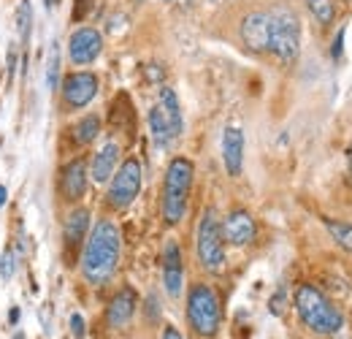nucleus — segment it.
I'll list each match as a JSON object with an SVG mask.
<instances>
[{
	"instance_id": "f03ea898",
	"label": "nucleus",
	"mask_w": 352,
	"mask_h": 339,
	"mask_svg": "<svg viewBox=\"0 0 352 339\" xmlns=\"http://www.w3.org/2000/svg\"><path fill=\"white\" fill-rule=\"evenodd\" d=\"M296 309H298L301 320L307 323L314 334L331 337V334H339L342 326H344L342 312L322 296V291H317L314 285H298V291H296Z\"/></svg>"
},
{
	"instance_id": "aec40b11",
	"label": "nucleus",
	"mask_w": 352,
	"mask_h": 339,
	"mask_svg": "<svg viewBox=\"0 0 352 339\" xmlns=\"http://www.w3.org/2000/svg\"><path fill=\"white\" fill-rule=\"evenodd\" d=\"M325 228L331 234V239L344 247L347 253H352V223H344V220H325Z\"/></svg>"
},
{
	"instance_id": "c85d7f7f",
	"label": "nucleus",
	"mask_w": 352,
	"mask_h": 339,
	"mask_svg": "<svg viewBox=\"0 0 352 339\" xmlns=\"http://www.w3.org/2000/svg\"><path fill=\"white\" fill-rule=\"evenodd\" d=\"M8 320H11V323H16V320H19V309H16V307L8 312Z\"/></svg>"
},
{
	"instance_id": "2eb2a0df",
	"label": "nucleus",
	"mask_w": 352,
	"mask_h": 339,
	"mask_svg": "<svg viewBox=\"0 0 352 339\" xmlns=\"http://www.w3.org/2000/svg\"><path fill=\"white\" fill-rule=\"evenodd\" d=\"M60 190H63V196L68 201H76V198L85 196V190H87V166H85V161H74V163H68L63 169Z\"/></svg>"
},
{
	"instance_id": "6ab92c4d",
	"label": "nucleus",
	"mask_w": 352,
	"mask_h": 339,
	"mask_svg": "<svg viewBox=\"0 0 352 339\" xmlns=\"http://www.w3.org/2000/svg\"><path fill=\"white\" fill-rule=\"evenodd\" d=\"M87 225H89L87 209H76V212H71L68 214V220H65V225H63V236H65V242H68V245L82 242L85 234H87Z\"/></svg>"
},
{
	"instance_id": "b1692460",
	"label": "nucleus",
	"mask_w": 352,
	"mask_h": 339,
	"mask_svg": "<svg viewBox=\"0 0 352 339\" xmlns=\"http://www.w3.org/2000/svg\"><path fill=\"white\" fill-rule=\"evenodd\" d=\"M311 14L317 17V22L331 25L333 22V0H307Z\"/></svg>"
},
{
	"instance_id": "1a4fd4ad",
	"label": "nucleus",
	"mask_w": 352,
	"mask_h": 339,
	"mask_svg": "<svg viewBox=\"0 0 352 339\" xmlns=\"http://www.w3.org/2000/svg\"><path fill=\"white\" fill-rule=\"evenodd\" d=\"M100 49H103L100 33L92 30V28H79V30L71 36V41H68V57H71L76 65H87V63H92V60L100 54Z\"/></svg>"
},
{
	"instance_id": "4be33fe9",
	"label": "nucleus",
	"mask_w": 352,
	"mask_h": 339,
	"mask_svg": "<svg viewBox=\"0 0 352 339\" xmlns=\"http://www.w3.org/2000/svg\"><path fill=\"white\" fill-rule=\"evenodd\" d=\"M98 133H100V120H98L95 114H87L79 125L74 127V138H76L79 144H89V141H95V138H98Z\"/></svg>"
},
{
	"instance_id": "423d86ee",
	"label": "nucleus",
	"mask_w": 352,
	"mask_h": 339,
	"mask_svg": "<svg viewBox=\"0 0 352 339\" xmlns=\"http://www.w3.org/2000/svg\"><path fill=\"white\" fill-rule=\"evenodd\" d=\"M198 260L206 271L214 274L225 269V239L214 209H206L198 223Z\"/></svg>"
},
{
	"instance_id": "cd10ccee",
	"label": "nucleus",
	"mask_w": 352,
	"mask_h": 339,
	"mask_svg": "<svg viewBox=\"0 0 352 339\" xmlns=\"http://www.w3.org/2000/svg\"><path fill=\"white\" fill-rule=\"evenodd\" d=\"M14 68H16V54H14V49L8 52V76H14Z\"/></svg>"
},
{
	"instance_id": "2f4dec72",
	"label": "nucleus",
	"mask_w": 352,
	"mask_h": 339,
	"mask_svg": "<svg viewBox=\"0 0 352 339\" xmlns=\"http://www.w3.org/2000/svg\"><path fill=\"white\" fill-rule=\"evenodd\" d=\"M347 155H350V161H352V144H350V150H347Z\"/></svg>"
},
{
	"instance_id": "a878e982",
	"label": "nucleus",
	"mask_w": 352,
	"mask_h": 339,
	"mask_svg": "<svg viewBox=\"0 0 352 339\" xmlns=\"http://www.w3.org/2000/svg\"><path fill=\"white\" fill-rule=\"evenodd\" d=\"M71 334L76 339H85V334H87V329H85V320H82V315H71Z\"/></svg>"
},
{
	"instance_id": "20e7f679",
	"label": "nucleus",
	"mask_w": 352,
	"mask_h": 339,
	"mask_svg": "<svg viewBox=\"0 0 352 339\" xmlns=\"http://www.w3.org/2000/svg\"><path fill=\"white\" fill-rule=\"evenodd\" d=\"M268 52H274L282 63H293L301 52V22L290 8H274L268 14Z\"/></svg>"
},
{
	"instance_id": "dca6fc26",
	"label": "nucleus",
	"mask_w": 352,
	"mask_h": 339,
	"mask_svg": "<svg viewBox=\"0 0 352 339\" xmlns=\"http://www.w3.org/2000/svg\"><path fill=\"white\" fill-rule=\"evenodd\" d=\"M117 161H120V147L114 144V141H109V144H103L98 152H95V158H92V179L98 182V185H103L106 179H111L114 176V169H117Z\"/></svg>"
},
{
	"instance_id": "6e6552de",
	"label": "nucleus",
	"mask_w": 352,
	"mask_h": 339,
	"mask_svg": "<svg viewBox=\"0 0 352 339\" xmlns=\"http://www.w3.org/2000/svg\"><path fill=\"white\" fill-rule=\"evenodd\" d=\"M95 92H98V76L89 74V71H76V74H71V76L65 79V85H63V98H65V103H68L71 109L87 106L89 101L95 98Z\"/></svg>"
},
{
	"instance_id": "9b49d317",
	"label": "nucleus",
	"mask_w": 352,
	"mask_h": 339,
	"mask_svg": "<svg viewBox=\"0 0 352 339\" xmlns=\"http://www.w3.org/2000/svg\"><path fill=\"white\" fill-rule=\"evenodd\" d=\"M222 161L230 176H239L244 166V130L236 125L225 127L222 133Z\"/></svg>"
},
{
	"instance_id": "7ed1b4c3",
	"label": "nucleus",
	"mask_w": 352,
	"mask_h": 339,
	"mask_svg": "<svg viewBox=\"0 0 352 339\" xmlns=\"http://www.w3.org/2000/svg\"><path fill=\"white\" fill-rule=\"evenodd\" d=\"M190 187H192V163L187 158H174L168 163L163 185V217L168 225H176L187 212Z\"/></svg>"
},
{
	"instance_id": "0eeeda50",
	"label": "nucleus",
	"mask_w": 352,
	"mask_h": 339,
	"mask_svg": "<svg viewBox=\"0 0 352 339\" xmlns=\"http://www.w3.org/2000/svg\"><path fill=\"white\" fill-rule=\"evenodd\" d=\"M141 193V163L131 158V161H125L120 171L114 174V179H111V187H109V204L114 207V209H128L133 201H135V196Z\"/></svg>"
},
{
	"instance_id": "c756f323",
	"label": "nucleus",
	"mask_w": 352,
	"mask_h": 339,
	"mask_svg": "<svg viewBox=\"0 0 352 339\" xmlns=\"http://www.w3.org/2000/svg\"><path fill=\"white\" fill-rule=\"evenodd\" d=\"M3 204H6V187L0 185V207H3Z\"/></svg>"
},
{
	"instance_id": "a211bd4d",
	"label": "nucleus",
	"mask_w": 352,
	"mask_h": 339,
	"mask_svg": "<svg viewBox=\"0 0 352 339\" xmlns=\"http://www.w3.org/2000/svg\"><path fill=\"white\" fill-rule=\"evenodd\" d=\"M149 130H152V138H155V147H157V150H168V147H171L174 133H171L168 120H166V114H163L160 106H155V109L149 112Z\"/></svg>"
},
{
	"instance_id": "ddd939ff",
	"label": "nucleus",
	"mask_w": 352,
	"mask_h": 339,
	"mask_svg": "<svg viewBox=\"0 0 352 339\" xmlns=\"http://www.w3.org/2000/svg\"><path fill=\"white\" fill-rule=\"evenodd\" d=\"M268 30H271L268 14L255 11V14L244 17V22H241V41L252 52H268Z\"/></svg>"
},
{
	"instance_id": "5701e85b",
	"label": "nucleus",
	"mask_w": 352,
	"mask_h": 339,
	"mask_svg": "<svg viewBox=\"0 0 352 339\" xmlns=\"http://www.w3.org/2000/svg\"><path fill=\"white\" fill-rule=\"evenodd\" d=\"M57 79H60V49H57V43H52L49 60H46V87L54 90V87H57Z\"/></svg>"
},
{
	"instance_id": "bb28decb",
	"label": "nucleus",
	"mask_w": 352,
	"mask_h": 339,
	"mask_svg": "<svg viewBox=\"0 0 352 339\" xmlns=\"http://www.w3.org/2000/svg\"><path fill=\"white\" fill-rule=\"evenodd\" d=\"M163 339H184V337H182V334H179V331H176L174 326H168V329H166V331H163Z\"/></svg>"
},
{
	"instance_id": "4468645a",
	"label": "nucleus",
	"mask_w": 352,
	"mask_h": 339,
	"mask_svg": "<svg viewBox=\"0 0 352 339\" xmlns=\"http://www.w3.org/2000/svg\"><path fill=\"white\" fill-rule=\"evenodd\" d=\"M135 304H138L135 291H133V288H122L117 296L111 298V304H109V312H106L109 326H111V329H122V326H128L133 318V312H135Z\"/></svg>"
},
{
	"instance_id": "f3484780",
	"label": "nucleus",
	"mask_w": 352,
	"mask_h": 339,
	"mask_svg": "<svg viewBox=\"0 0 352 339\" xmlns=\"http://www.w3.org/2000/svg\"><path fill=\"white\" fill-rule=\"evenodd\" d=\"M160 109H163V114H166V120H168V127H171L174 138H176V136H182L184 120H182L179 98H176V92L171 90V87H163V90H160Z\"/></svg>"
},
{
	"instance_id": "f257e3e1",
	"label": "nucleus",
	"mask_w": 352,
	"mask_h": 339,
	"mask_svg": "<svg viewBox=\"0 0 352 339\" xmlns=\"http://www.w3.org/2000/svg\"><path fill=\"white\" fill-rule=\"evenodd\" d=\"M120 239H122L120 228L111 220H100L92 228L85 255H82V274L87 277V282L106 285L114 277L117 263H120V250H122Z\"/></svg>"
},
{
	"instance_id": "9d476101",
	"label": "nucleus",
	"mask_w": 352,
	"mask_h": 339,
	"mask_svg": "<svg viewBox=\"0 0 352 339\" xmlns=\"http://www.w3.org/2000/svg\"><path fill=\"white\" fill-rule=\"evenodd\" d=\"M255 234H258L255 220H252V214L244 212V209L230 212L228 217H225V223H222V239L230 242L233 247H244V245H250V242L255 239Z\"/></svg>"
},
{
	"instance_id": "412c9836",
	"label": "nucleus",
	"mask_w": 352,
	"mask_h": 339,
	"mask_svg": "<svg viewBox=\"0 0 352 339\" xmlns=\"http://www.w3.org/2000/svg\"><path fill=\"white\" fill-rule=\"evenodd\" d=\"M16 28H19V39L22 43L30 41V30H33V3L22 0L16 8Z\"/></svg>"
},
{
	"instance_id": "f8f14e48",
	"label": "nucleus",
	"mask_w": 352,
	"mask_h": 339,
	"mask_svg": "<svg viewBox=\"0 0 352 339\" xmlns=\"http://www.w3.org/2000/svg\"><path fill=\"white\" fill-rule=\"evenodd\" d=\"M163 282H166V291H168L171 298L182 294L184 266H182V253H179V245H176L174 239L166 242V250H163Z\"/></svg>"
},
{
	"instance_id": "39448f33",
	"label": "nucleus",
	"mask_w": 352,
	"mask_h": 339,
	"mask_svg": "<svg viewBox=\"0 0 352 339\" xmlns=\"http://www.w3.org/2000/svg\"><path fill=\"white\" fill-rule=\"evenodd\" d=\"M220 298L209 285H195L187 296V320L201 337H214L220 331Z\"/></svg>"
},
{
	"instance_id": "393cba45",
	"label": "nucleus",
	"mask_w": 352,
	"mask_h": 339,
	"mask_svg": "<svg viewBox=\"0 0 352 339\" xmlns=\"http://www.w3.org/2000/svg\"><path fill=\"white\" fill-rule=\"evenodd\" d=\"M14 271H16V253L8 247V250L3 253V260H0V277H3V280H11Z\"/></svg>"
},
{
	"instance_id": "7c9ffc66",
	"label": "nucleus",
	"mask_w": 352,
	"mask_h": 339,
	"mask_svg": "<svg viewBox=\"0 0 352 339\" xmlns=\"http://www.w3.org/2000/svg\"><path fill=\"white\" fill-rule=\"evenodd\" d=\"M14 339H25V334H14Z\"/></svg>"
}]
</instances>
